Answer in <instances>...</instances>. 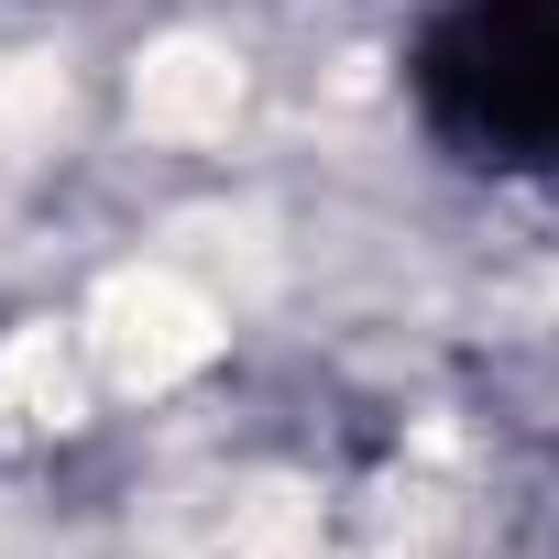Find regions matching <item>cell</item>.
<instances>
[{
	"mask_svg": "<svg viewBox=\"0 0 559 559\" xmlns=\"http://www.w3.org/2000/svg\"><path fill=\"white\" fill-rule=\"evenodd\" d=\"M110 362L132 373V384H165V373H187L198 352H209V308L176 286V274H143V286H121L110 297Z\"/></svg>",
	"mask_w": 559,
	"mask_h": 559,
	"instance_id": "1",
	"label": "cell"
},
{
	"mask_svg": "<svg viewBox=\"0 0 559 559\" xmlns=\"http://www.w3.org/2000/svg\"><path fill=\"white\" fill-rule=\"evenodd\" d=\"M230 99H241V78H230L209 45H176L165 67H143V121H154V132H209Z\"/></svg>",
	"mask_w": 559,
	"mask_h": 559,
	"instance_id": "2",
	"label": "cell"
}]
</instances>
